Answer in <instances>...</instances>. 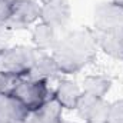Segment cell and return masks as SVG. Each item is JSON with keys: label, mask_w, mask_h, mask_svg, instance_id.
Segmentation results:
<instances>
[{"label": "cell", "mask_w": 123, "mask_h": 123, "mask_svg": "<svg viewBox=\"0 0 123 123\" xmlns=\"http://www.w3.org/2000/svg\"><path fill=\"white\" fill-rule=\"evenodd\" d=\"M22 77H16L13 74H9L6 72L0 70V94H6V93H12L14 89V86L17 85V82Z\"/></svg>", "instance_id": "15"}, {"label": "cell", "mask_w": 123, "mask_h": 123, "mask_svg": "<svg viewBox=\"0 0 123 123\" xmlns=\"http://www.w3.org/2000/svg\"><path fill=\"white\" fill-rule=\"evenodd\" d=\"M113 1H115V3H117L119 6H122V7H123V0H113Z\"/></svg>", "instance_id": "17"}, {"label": "cell", "mask_w": 123, "mask_h": 123, "mask_svg": "<svg viewBox=\"0 0 123 123\" xmlns=\"http://www.w3.org/2000/svg\"><path fill=\"white\" fill-rule=\"evenodd\" d=\"M105 123H123V100L109 105V112Z\"/></svg>", "instance_id": "14"}, {"label": "cell", "mask_w": 123, "mask_h": 123, "mask_svg": "<svg viewBox=\"0 0 123 123\" xmlns=\"http://www.w3.org/2000/svg\"><path fill=\"white\" fill-rule=\"evenodd\" d=\"M39 50L29 46H14L0 52V70L16 77H27Z\"/></svg>", "instance_id": "3"}, {"label": "cell", "mask_w": 123, "mask_h": 123, "mask_svg": "<svg viewBox=\"0 0 123 123\" xmlns=\"http://www.w3.org/2000/svg\"><path fill=\"white\" fill-rule=\"evenodd\" d=\"M60 123H73V122H66V120H62Z\"/></svg>", "instance_id": "19"}, {"label": "cell", "mask_w": 123, "mask_h": 123, "mask_svg": "<svg viewBox=\"0 0 123 123\" xmlns=\"http://www.w3.org/2000/svg\"><path fill=\"white\" fill-rule=\"evenodd\" d=\"M42 4L34 0H14L10 4L9 16L4 22L12 29H26L40 19Z\"/></svg>", "instance_id": "5"}, {"label": "cell", "mask_w": 123, "mask_h": 123, "mask_svg": "<svg viewBox=\"0 0 123 123\" xmlns=\"http://www.w3.org/2000/svg\"><path fill=\"white\" fill-rule=\"evenodd\" d=\"M33 43H34V49L39 52H52L59 40L57 30H55L53 27H50L46 23H39L34 26L33 29Z\"/></svg>", "instance_id": "9"}, {"label": "cell", "mask_w": 123, "mask_h": 123, "mask_svg": "<svg viewBox=\"0 0 123 123\" xmlns=\"http://www.w3.org/2000/svg\"><path fill=\"white\" fill-rule=\"evenodd\" d=\"M112 86V80L106 76H87L82 83V92L96 97H105Z\"/></svg>", "instance_id": "13"}, {"label": "cell", "mask_w": 123, "mask_h": 123, "mask_svg": "<svg viewBox=\"0 0 123 123\" xmlns=\"http://www.w3.org/2000/svg\"><path fill=\"white\" fill-rule=\"evenodd\" d=\"M93 36L97 47L112 57L123 59V7L117 3H100L94 10Z\"/></svg>", "instance_id": "2"}, {"label": "cell", "mask_w": 123, "mask_h": 123, "mask_svg": "<svg viewBox=\"0 0 123 123\" xmlns=\"http://www.w3.org/2000/svg\"><path fill=\"white\" fill-rule=\"evenodd\" d=\"M109 105L110 103H107L105 97L82 93L74 110L85 120V123H105L109 112Z\"/></svg>", "instance_id": "7"}, {"label": "cell", "mask_w": 123, "mask_h": 123, "mask_svg": "<svg viewBox=\"0 0 123 123\" xmlns=\"http://www.w3.org/2000/svg\"><path fill=\"white\" fill-rule=\"evenodd\" d=\"M70 3L69 0H42L40 22L49 25L55 30H63L70 20Z\"/></svg>", "instance_id": "6"}, {"label": "cell", "mask_w": 123, "mask_h": 123, "mask_svg": "<svg viewBox=\"0 0 123 123\" xmlns=\"http://www.w3.org/2000/svg\"><path fill=\"white\" fill-rule=\"evenodd\" d=\"M30 112L12 94H0V123H26Z\"/></svg>", "instance_id": "8"}, {"label": "cell", "mask_w": 123, "mask_h": 123, "mask_svg": "<svg viewBox=\"0 0 123 123\" xmlns=\"http://www.w3.org/2000/svg\"><path fill=\"white\" fill-rule=\"evenodd\" d=\"M10 4L7 0H0V23H4L7 16H9V10H10Z\"/></svg>", "instance_id": "16"}, {"label": "cell", "mask_w": 123, "mask_h": 123, "mask_svg": "<svg viewBox=\"0 0 123 123\" xmlns=\"http://www.w3.org/2000/svg\"><path fill=\"white\" fill-rule=\"evenodd\" d=\"M56 73H60V72H59V67L55 59L52 57V55L39 52L27 77L33 80H47L49 77H53Z\"/></svg>", "instance_id": "10"}, {"label": "cell", "mask_w": 123, "mask_h": 123, "mask_svg": "<svg viewBox=\"0 0 123 123\" xmlns=\"http://www.w3.org/2000/svg\"><path fill=\"white\" fill-rule=\"evenodd\" d=\"M97 49L92 29H79L59 37L52 50V57L60 73L73 74L96 59Z\"/></svg>", "instance_id": "1"}, {"label": "cell", "mask_w": 123, "mask_h": 123, "mask_svg": "<svg viewBox=\"0 0 123 123\" xmlns=\"http://www.w3.org/2000/svg\"><path fill=\"white\" fill-rule=\"evenodd\" d=\"M82 87L72 80H63L53 93V97L63 106V109H76V105L82 96Z\"/></svg>", "instance_id": "11"}, {"label": "cell", "mask_w": 123, "mask_h": 123, "mask_svg": "<svg viewBox=\"0 0 123 123\" xmlns=\"http://www.w3.org/2000/svg\"><path fill=\"white\" fill-rule=\"evenodd\" d=\"M12 94L30 112H36L49 97V86L47 80H33L29 77H23L17 82Z\"/></svg>", "instance_id": "4"}, {"label": "cell", "mask_w": 123, "mask_h": 123, "mask_svg": "<svg viewBox=\"0 0 123 123\" xmlns=\"http://www.w3.org/2000/svg\"><path fill=\"white\" fill-rule=\"evenodd\" d=\"M26 123H39V122H37L36 119H33V117H31V119H29V120H27Z\"/></svg>", "instance_id": "18"}, {"label": "cell", "mask_w": 123, "mask_h": 123, "mask_svg": "<svg viewBox=\"0 0 123 123\" xmlns=\"http://www.w3.org/2000/svg\"><path fill=\"white\" fill-rule=\"evenodd\" d=\"M63 106L53 97V94L36 110L31 113V117L39 123H60L63 115Z\"/></svg>", "instance_id": "12"}, {"label": "cell", "mask_w": 123, "mask_h": 123, "mask_svg": "<svg viewBox=\"0 0 123 123\" xmlns=\"http://www.w3.org/2000/svg\"><path fill=\"white\" fill-rule=\"evenodd\" d=\"M7 1H9V3H13V1H14V0H7Z\"/></svg>", "instance_id": "20"}]
</instances>
